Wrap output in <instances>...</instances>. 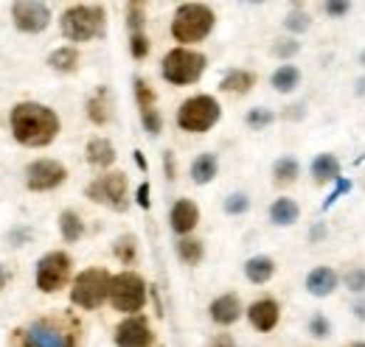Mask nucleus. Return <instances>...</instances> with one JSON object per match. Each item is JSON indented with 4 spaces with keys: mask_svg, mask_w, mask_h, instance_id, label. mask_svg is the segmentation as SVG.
<instances>
[{
    "mask_svg": "<svg viewBox=\"0 0 365 347\" xmlns=\"http://www.w3.org/2000/svg\"><path fill=\"white\" fill-rule=\"evenodd\" d=\"M9 124H11L14 140L29 149H46L59 134V115L51 107L37 104V101L17 104L9 115Z\"/></svg>",
    "mask_w": 365,
    "mask_h": 347,
    "instance_id": "f257e3e1",
    "label": "nucleus"
},
{
    "mask_svg": "<svg viewBox=\"0 0 365 347\" xmlns=\"http://www.w3.org/2000/svg\"><path fill=\"white\" fill-rule=\"evenodd\" d=\"M17 347H76L79 325L71 316H40L23 325L17 333Z\"/></svg>",
    "mask_w": 365,
    "mask_h": 347,
    "instance_id": "f03ea898",
    "label": "nucleus"
},
{
    "mask_svg": "<svg viewBox=\"0 0 365 347\" xmlns=\"http://www.w3.org/2000/svg\"><path fill=\"white\" fill-rule=\"evenodd\" d=\"M62 37L71 43H91L96 37H104L107 28V11L96 3H76L62 11L59 17Z\"/></svg>",
    "mask_w": 365,
    "mask_h": 347,
    "instance_id": "7ed1b4c3",
    "label": "nucleus"
},
{
    "mask_svg": "<svg viewBox=\"0 0 365 347\" xmlns=\"http://www.w3.org/2000/svg\"><path fill=\"white\" fill-rule=\"evenodd\" d=\"M217 17L205 3H180L172 17V37L182 45L200 43L211 34Z\"/></svg>",
    "mask_w": 365,
    "mask_h": 347,
    "instance_id": "20e7f679",
    "label": "nucleus"
},
{
    "mask_svg": "<svg viewBox=\"0 0 365 347\" xmlns=\"http://www.w3.org/2000/svg\"><path fill=\"white\" fill-rule=\"evenodd\" d=\"M205 65H208V59H205L200 50L175 48V50H169V53L163 56L160 73H163V79H166L169 85L185 87V85H194V82L202 79Z\"/></svg>",
    "mask_w": 365,
    "mask_h": 347,
    "instance_id": "39448f33",
    "label": "nucleus"
},
{
    "mask_svg": "<svg viewBox=\"0 0 365 347\" xmlns=\"http://www.w3.org/2000/svg\"><path fill=\"white\" fill-rule=\"evenodd\" d=\"M222 118V107L214 95H194L188 101H182L178 110V127L182 132H194L202 134L211 127H217Z\"/></svg>",
    "mask_w": 365,
    "mask_h": 347,
    "instance_id": "423d86ee",
    "label": "nucleus"
},
{
    "mask_svg": "<svg viewBox=\"0 0 365 347\" xmlns=\"http://www.w3.org/2000/svg\"><path fill=\"white\" fill-rule=\"evenodd\" d=\"M110 286H113V274L107 269H85L82 274H76L73 280V289H71V303L85 308V311H93L104 300H110Z\"/></svg>",
    "mask_w": 365,
    "mask_h": 347,
    "instance_id": "0eeeda50",
    "label": "nucleus"
},
{
    "mask_svg": "<svg viewBox=\"0 0 365 347\" xmlns=\"http://www.w3.org/2000/svg\"><path fill=\"white\" fill-rule=\"evenodd\" d=\"M85 193L96 205H104V208H110L115 213H124L127 205H130V199H127V174H101V176H96L91 185L85 188Z\"/></svg>",
    "mask_w": 365,
    "mask_h": 347,
    "instance_id": "6e6552de",
    "label": "nucleus"
},
{
    "mask_svg": "<svg viewBox=\"0 0 365 347\" xmlns=\"http://www.w3.org/2000/svg\"><path fill=\"white\" fill-rule=\"evenodd\" d=\"M110 303H113L115 311L135 316L138 311L146 305V283H143V277L135 274V272L115 274L113 286H110Z\"/></svg>",
    "mask_w": 365,
    "mask_h": 347,
    "instance_id": "1a4fd4ad",
    "label": "nucleus"
},
{
    "mask_svg": "<svg viewBox=\"0 0 365 347\" xmlns=\"http://www.w3.org/2000/svg\"><path fill=\"white\" fill-rule=\"evenodd\" d=\"M71 280V255L68 252H48L37 260V289L43 294H56Z\"/></svg>",
    "mask_w": 365,
    "mask_h": 347,
    "instance_id": "9d476101",
    "label": "nucleus"
},
{
    "mask_svg": "<svg viewBox=\"0 0 365 347\" xmlns=\"http://www.w3.org/2000/svg\"><path fill=\"white\" fill-rule=\"evenodd\" d=\"M11 20L23 34H40L51 26V9L40 0H17L11 6Z\"/></svg>",
    "mask_w": 365,
    "mask_h": 347,
    "instance_id": "9b49d317",
    "label": "nucleus"
},
{
    "mask_svg": "<svg viewBox=\"0 0 365 347\" xmlns=\"http://www.w3.org/2000/svg\"><path fill=\"white\" fill-rule=\"evenodd\" d=\"M65 179H68V169L59 160H37L26 169V185L29 191H37V193L59 188Z\"/></svg>",
    "mask_w": 365,
    "mask_h": 347,
    "instance_id": "f8f14e48",
    "label": "nucleus"
},
{
    "mask_svg": "<svg viewBox=\"0 0 365 347\" xmlns=\"http://www.w3.org/2000/svg\"><path fill=\"white\" fill-rule=\"evenodd\" d=\"M155 342V333H152V325L146 316H127L118 328H115V345L118 347H152Z\"/></svg>",
    "mask_w": 365,
    "mask_h": 347,
    "instance_id": "ddd939ff",
    "label": "nucleus"
},
{
    "mask_svg": "<svg viewBox=\"0 0 365 347\" xmlns=\"http://www.w3.org/2000/svg\"><path fill=\"white\" fill-rule=\"evenodd\" d=\"M247 319H250V325H253L256 331L267 333V331H273L275 325H278V319H281V308H278V303L270 300V297L256 300V303L247 308Z\"/></svg>",
    "mask_w": 365,
    "mask_h": 347,
    "instance_id": "4468645a",
    "label": "nucleus"
},
{
    "mask_svg": "<svg viewBox=\"0 0 365 347\" xmlns=\"http://www.w3.org/2000/svg\"><path fill=\"white\" fill-rule=\"evenodd\" d=\"M169 224H172V230H175L178 235L185 238V235L200 224V208H197L191 199H178L175 208H172V213H169Z\"/></svg>",
    "mask_w": 365,
    "mask_h": 347,
    "instance_id": "2eb2a0df",
    "label": "nucleus"
},
{
    "mask_svg": "<svg viewBox=\"0 0 365 347\" xmlns=\"http://www.w3.org/2000/svg\"><path fill=\"white\" fill-rule=\"evenodd\" d=\"M337 283H340V274L331 266H318V269H312L307 274V292L312 297H329V294H334Z\"/></svg>",
    "mask_w": 365,
    "mask_h": 347,
    "instance_id": "dca6fc26",
    "label": "nucleus"
},
{
    "mask_svg": "<svg viewBox=\"0 0 365 347\" xmlns=\"http://www.w3.org/2000/svg\"><path fill=\"white\" fill-rule=\"evenodd\" d=\"M211 319L217 322V325H233L239 316H242V303H239V297L236 294H222V297H217L214 303H211Z\"/></svg>",
    "mask_w": 365,
    "mask_h": 347,
    "instance_id": "f3484780",
    "label": "nucleus"
},
{
    "mask_svg": "<svg viewBox=\"0 0 365 347\" xmlns=\"http://www.w3.org/2000/svg\"><path fill=\"white\" fill-rule=\"evenodd\" d=\"M113 104H110V90L107 87H98L88 98V118H91L96 127H104L110 118H113Z\"/></svg>",
    "mask_w": 365,
    "mask_h": 347,
    "instance_id": "a211bd4d",
    "label": "nucleus"
},
{
    "mask_svg": "<svg viewBox=\"0 0 365 347\" xmlns=\"http://www.w3.org/2000/svg\"><path fill=\"white\" fill-rule=\"evenodd\" d=\"M85 154H88V163L96 169H110L115 163V146L107 137H93L88 149H85Z\"/></svg>",
    "mask_w": 365,
    "mask_h": 347,
    "instance_id": "6ab92c4d",
    "label": "nucleus"
},
{
    "mask_svg": "<svg viewBox=\"0 0 365 347\" xmlns=\"http://www.w3.org/2000/svg\"><path fill=\"white\" fill-rule=\"evenodd\" d=\"M312 179H315L318 185L337 182V179H340V160H337L334 154H329V151L318 154V157L312 160Z\"/></svg>",
    "mask_w": 365,
    "mask_h": 347,
    "instance_id": "aec40b11",
    "label": "nucleus"
},
{
    "mask_svg": "<svg viewBox=\"0 0 365 347\" xmlns=\"http://www.w3.org/2000/svg\"><path fill=\"white\" fill-rule=\"evenodd\" d=\"M298 216H301V208L289 196H281V199H275L273 205H270V221H273L275 227H292L298 221Z\"/></svg>",
    "mask_w": 365,
    "mask_h": 347,
    "instance_id": "412c9836",
    "label": "nucleus"
},
{
    "mask_svg": "<svg viewBox=\"0 0 365 347\" xmlns=\"http://www.w3.org/2000/svg\"><path fill=\"white\" fill-rule=\"evenodd\" d=\"M275 274V260L267 258V255H256L245 263V277L256 286H264L270 277Z\"/></svg>",
    "mask_w": 365,
    "mask_h": 347,
    "instance_id": "4be33fe9",
    "label": "nucleus"
},
{
    "mask_svg": "<svg viewBox=\"0 0 365 347\" xmlns=\"http://www.w3.org/2000/svg\"><path fill=\"white\" fill-rule=\"evenodd\" d=\"M253 85H256V76H253L250 70H239V68H233V70H228V73L222 76L220 90H222V92L245 95V92H250V87Z\"/></svg>",
    "mask_w": 365,
    "mask_h": 347,
    "instance_id": "5701e85b",
    "label": "nucleus"
},
{
    "mask_svg": "<svg viewBox=\"0 0 365 347\" xmlns=\"http://www.w3.org/2000/svg\"><path fill=\"white\" fill-rule=\"evenodd\" d=\"M220 171V160H217V154H211V151H205V154H200L194 163H191V179L197 182V185H208L214 176Z\"/></svg>",
    "mask_w": 365,
    "mask_h": 347,
    "instance_id": "b1692460",
    "label": "nucleus"
},
{
    "mask_svg": "<svg viewBox=\"0 0 365 347\" xmlns=\"http://www.w3.org/2000/svg\"><path fill=\"white\" fill-rule=\"evenodd\" d=\"M48 65L56 70V73H76L79 68V50L76 48H56L48 53Z\"/></svg>",
    "mask_w": 365,
    "mask_h": 347,
    "instance_id": "393cba45",
    "label": "nucleus"
},
{
    "mask_svg": "<svg viewBox=\"0 0 365 347\" xmlns=\"http://www.w3.org/2000/svg\"><path fill=\"white\" fill-rule=\"evenodd\" d=\"M270 85L278 90V92H292L295 87L301 85V70L295 65H281L270 76Z\"/></svg>",
    "mask_w": 365,
    "mask_h": 347,
    "instance_id": "a878e982",
    "label": "nucleus"
},
{
    "mask_svg": "<svg viewBox=\"0 0 365 347\" xmlns=\"http://www.w3.org/2000/svg\"><path fill=\"white\" fill-rule=\"evenodd\" d=\"M301 174V166L295 157H278L273 163V179L275 185H292Z\"/></svg>",
    "mask_w": 365,
    "mask_h": 347,
    "instance_id": "bb28decb",
    "label": "nucleus"
},
{
    "mask_svg": "<svg viewBox=\"0 0 365 347\" xmlns=\"http://www.w3.org/2000/svg\"><path fill=\"white\" fill-rule=\"evenodd\" d=\"M59 230H62V238H65L68 244H76V241L85 235V224H82L79 213H73V210H65V213L59 216Z\"/></svg>",
    "mask_w": 365,
    "mask_h": 347,
    "instance_id": "cd10ccee",
    "label": "nucleus"
},
{
    "mask_svg": "<svg viewBox=\"0 0 365 347\" xmlns=\"http://www.w3.org/2000/svg\"><path fill=\"white\" fill-rule=\"evenodd\" d=\"M202 255H205V247H202V241H197V238H180L178 241V258L182 260V263H188V266H197L200 260H202Z\"/></svg>",
    "mask_w": 365,
    "mask_h": 347,
    "instance_id": "c85d7f7f",
    "label": "nucleus"
},
{
    "mask_svg": "<svg viewBox=\"0 0 365 347\" xmlns=\"http://www.w3.org/2000/svg\"><path fill=\"white\" fill-rule=\"evenodd\" d=\"M127 26L133 34H143V26H146V6L143 3H127Z\"/></svg>",
    "mask_w": 365,
    "mask_h": 347,
    "instance_id": "c756f323",
    "label": "nucleus"
},
{
    "mask_svg": "<svg viewBox=\"0 0 365 347\" xmlns=\"http://www.w3.org/2000/svg\"><path fill=\"white\" fill-rule=\"evenodd\" d=\"M133 87H135V101H138V110H140V112L158 110V107H155V90L146 85L143 79H135Z\"/></svg>",
    "mask_w": 365,
    "mask_h": 347,
    "instance_id": "7c9ffc66",
    "label": "nucleus"
},
{
    "mask_svg": "<svg viewBox=\"0 0 365 347\" xmlns=\"http://www.w3.org/2000/svg\"><path fill=\"white\" fill-rule=\"evenodd\" d=\"M275 121V112L273 110H264V107H256V110H250L247 112V118H245V124L250 127V129H267L270 124Z\"/></svg>",
    "mask_w": 365,
    "mask_h": 347,
    "instance_id": "2f4dec72",
    "label": "nucleus"
},
{
    "mask_svg": "<svg viewBox=\"0 0 365 347\" xmlns=\"http://www.w3.org/2000/svg\"><path fill=\"white\" fill-rule=\"evenodd\" d=\"M135 250H138L135 235H121V238L115 241V247H113L115 258L121 260V263H133V260H135Z\"/></svg>",
    "mask_w": 365,
    "mask_h": 347,
    "instance_id": "473e14b6",
    "label": "nucleus"
},
{
    "mask_svg": "<svg viewBox=\"0 0 365 347\" xmlns=\"http://www.w3.org/2000/svg\"><path fill=\"white\" fill-rule=\"evenodd\" d=\"M284 28L292 31V34H304L309 28V14L304 9H292L287 17H284Z\"/></svg>",
    "mask_w": 365,
    "mask_h": 347,
    "instance_id": "72a5a7b5",
    "label": "nucleus"
},
{
    "mask_svg": "<svg viewBox=\"0 0 365 347\" xmlns=\"http://www.w3.org/2000/svg\"><path fill=\"white\" fill-rule=\"evenodd\" d=\"M343 283H346L349 292L365 294V269L363 266H349V272L343 274Z\"/></svg>",
    "mask_w": 365,
    "mask_h": 347,
    "instance_id": "f704fd0d",
    "label": "nucleus"
},
{
    "mask_svg": "<svg viewBox=\"0 0 365 347\" xmlns=\"http://www.w3.org/2000/svg\"><path fill=\"white\" fill-rule=\"evenodd\" d=\"M247 208H250V199H247V193H230L228 199H225V213L228 216H242V213H247Z\"/></svg>",
    "mask_w": 365,
    "mask_h": 347,
    "instance_id": "c9c22d12",
    "label": "nucleus"
},
{
    "mask_svg": "<svg viewBox=\"0 0 365 347\" xmlns=\"http://www.w3.org/2000/svg\"><path fill=\"white\" fill-rule=\"evenodd\" d=\"M140 124H143V129L149 132L152 137H155V134H160V129H163V118H160V112H158V110L140 112Z\"/></svg>",
    "mask_w": 365,
    "mask_h": 347,
    "instance_id": "e433bc0d",
    "label": "nucleus"
},
{
    "mask_svg": "<svg viewBox=\"0 0 365 347\" xmlns=\"http://www.w3.org/2000/svg\"><path fill=\"white\" fill-rule=\"evenodd\" d=\"M130 53H133V59H146L149 56V37L146 34H133L130 37Z\"/></svg>",
    "mask_w": 365,
    "mask_h": 347,
    "instance_id": "4c0bfd02",
    "label": "nucleus"
},
{
    "mask_svg": "<svg viewBox=\"0 0 365 347\" xmlns=\"http://www.w3.org/2000/svg\"><path fill=\"white\" fill-rule=\"evenodd\" d=\"M329 331H331V325H329V319H326L323 314H315V316L309 319V333H312V336L326 339V336H329Z\"/></svg>",
    "mask_w": 365,
    "mask_h": 347,
    "instance_id": "58836bf2",
    "label": "nucleus"
},
{
    "mask_svg": "<svg viewBox=\"0 0 365 347\" xmlns=\"http://www.w3.org/2000/svg\"><path fill=\"white\" fill-rule=\"evenodd\" d=\"M301 50V45L295 43V40H281V43H275L273 53L275 56H281V59H289V56H295Z\"/></svg>",
    "mask_w": 365,
    "mask_h": 347,
    "instance_id": "ea45409f",
    "label": "nucleus"
},
{
    "mask_svg": "<svg viewBox=\"0 0 365 347\" xmlns=\"http://www.w3.org/2000/svg\"><path fill=\"white\" fill-rule=\"evenodd\" d=\"M323 9H326V14H329V17H346V14L351 11V3H343V0H329Z\"/></svg>",
    "mask_w": 365,
    "mask_h": 347,
    "instance_id": "a19ab883",
    "label": "nucleus"
},
{
    "mask_svg": "<svg viewBox=\"0 0 365 347\" xmlns=\"http://www.w3.org/2000/svg\"><path fill=\"white\" fill-rule=\"evenodd\" d=\"M346 191H351V182H349V179H337V188H334V193H329V199L323 202V210H329V208L340 199V193H346Z\"/></svg>",
    "mask_w": 365,
    "mask_h": 347,
    "instance_id": "79ce46f5",
    "label": "nucleus"
},
{
    "mask_svg": "<svg viewBox=\"0 0 365 347\" xmlns=\"http://www.w3.org/2000/svg\"><path fill=\"white\" fill-rule=\"evenodd\" d=\"M29 238H31V227H17V230L9 233V241L17 244V247H20L23 241H29Z\"/></svg>",
    "mask_w": 365,
    "mask_h": 347,
    "instance_id": "37998d69",
    "label": "nucleus"
},
{
    "mask_svg": "<svg viewBox=\"0 0 365 347\" xmlns=\"http://www.w3.org/2000/svg\"><path fill=\"white\" fill-rule=\"evenodd\" d=\"M135 202L143 208V210H149V182H140L135 191Z\"/></svg>",
    "mask_w": 365,
    "mask_h": 347,
    "instance_id": "c03bdc74",
    "label": "nucleus"
},
{
    "mask_svg": "<svg viewBox=\"0 0 365 347\" xmlns=\"http://www.w3.org/2000/svg\"><path fill=\"white\" fill-rule=\"evenodd\" d=\"M163 169H166V179H175V154L172 151L163 154Z\"/></svg>",
    "mask_w": 365,
    "mask_h": 347,
    "instance_id": "a18cd8bd",
    "label": "nucleus"
},
{
    "mask_svg": "<svg viewBox=\"0 0 365 347\" xmlns=\"http://www.w3.org/2000/svg\"><path fill=\"white\" fill-rule=\"evenodd\" d=\"M211 347H236V345H233V336H228V333H220V336L211 342Z\"/></svg>",
    "mask_w": 365,
    "mask_h": 347,
    "instance_id": "49530a36",
    "label": "nucleus"
},
{
    "mask_svg": "<svg viewBox=\"0 0 365 347\" xmlns=\"http://www.w3.org/2000/svg\"><path fill=\"white\" fill-rule=\"evenodd\" d=\"M133 157H135V166L138 169H140V171H146V169H149V166H146V157H143V151H133Z\"/></svg>",
    "mask_w": 365,
    "mask_h": 347,
    "instance_id": "de8ad7c7",
    "label": "nucleus"
},
{
    "mask_svg": "<svg viewBox=\"0 0 365 347\" xmlns=\"http://www.w3.org/2000/svg\"><path fill=\"white\" fill-rule=\"evenodd\" d=\"M351 311H354V316H357L360 322H365V300H360V303H354V308H351Z\"/></svg>",
    "mask_w": 365,
    "mask_h": 347,
    "instance_id": "09e8293b",
    "label": "nucleus"
},
{
    "mask_svg": "<svg viewBox=\"0 0 365 347\" xmlns=\"http://www.w3.org/2000/svg\"><path fill=\"white\" fill-rule=\"evenodd\" d=\"M9 277H11V272H9L6 266H0V289H3L6 283H9Z\"/></svg>",
    "mask_w": 365,
    "mask_h": 347,
    "instance_id": "8fccbe9b",
    "label": "nucleus"
},
{
    "mask_svg": "<svg viewBox=\"0 0 365 347\" xmlns=\"http://www.w3.org/2000/svg\"><path fill=\"white\" fill-rule=\"evenodd\" d=\"M323 233H326V227H323V224H318V227L312 230V241H320V238H323Z\"/></svg>",
    "mask_w": 365,
    "mask_h": 347,
    "instance_id": "3c124183",
    "label": "nucleus"
},
{
    "mask_svg": "<svg viewBox=\"0 0 365 347\" xmlns=\"http://www.w3.org/2000/svg\"><path fill=\"white\" fill-rule=\"evenodd\" d=\"M357 92H360V95H365V79L360 82V87H357Z\"/></svg>",
    "mask_w": 365,
    "mask_h": 347,
    "instance_id": "603ef678",
    "label": "nucleus"
},
{
    "mask_svg": "<svg viewBox=\"0 0 365 347\" xmlns=\"http://www.w3.org/2000/svg\"><path fill=\"white\" fill-rule=\"evenodd\" d=\"M346 347H365V342H354V345H346Z\"/></svg>",
    "mask_w": 365,
    "mask_h": 347,
    "instance_id": "864d4df0",
    "label": "nucleus"
},
{
    "mask_svg": "<svg viewBox=\"0 0 365 347\" xmlns=\"http://www.w3.org/2000/svg\"><path fill=\"white\" fill-rule=\"evenodd\" d=\"M360 65H363V68H365V50H363V53H360Z\"/></svg>",
    "mask_w": 365,
    "mask_h": 347,
    "instance_id": "5fc2aeb1",
    "label": "nucleus"
}]
</instances>
